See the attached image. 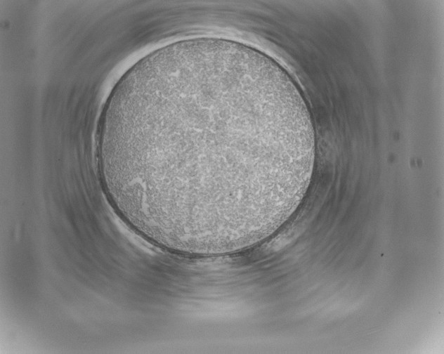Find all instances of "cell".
Returning <instances> with one entry per match:
<instances>
[{
  "instance_id": "1",
  "label": "cell",
  "mask_w": 444,
  "mask_h": 354,
  "mask_svg": "<svg viewBox=\"0 0 444 354\" xmlns=\"http://www.w3.org/2000/svg\"><path fill=\"white\" fill-rule=\"evenodd\" d=\"M109 172L128 212L171 240L231 243L296 210L314 135L286 72L247 45L198 38L139 65L115 105Z\"/></svg>"
}]
</instances>
